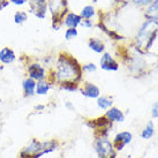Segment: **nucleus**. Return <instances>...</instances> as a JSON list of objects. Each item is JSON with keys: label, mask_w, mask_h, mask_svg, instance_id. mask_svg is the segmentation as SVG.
Masks as SVG:
<instances>
[{"label": "nucleus", "mask_w": 158, "mask_h": 158, "mask_svg": "<svg viewBox=\"0 0 158 158\" xmlns=\"http://www.w3.org/2000/svg\"><path fill=\"white\" fill-rule=\"evenodd\" d=\"M52 84L66 83V82H74L81 84L83 80V70L82 65L79 60L66 51H61L58 53L54 62V67L48 70V79Z\"/></svg>", "instance_id": "1"}, {"label": "nucleus", "mask_w": 158, "mask_h": 158, "mask_svg": "<svg viewBox=\"0 0 158 158\" xmlns=\"http://www.w3.org/2000/svg\"><path fill=\"white\" fill-rule=\"evenodd\" d=\"M158 37V21L145 20L136 31L133 40V48L141 56L149 53Z\"/></svg>", "instance_id": "2"}, {"label": "nucleus", "mask_w": 158, "mask_h": 158, "mask_svg": "<svg viewBox=\"0 0 158 158\" xmlns=\"http://www.w3.org/2000/svg\"><path fill=\"white\" fill-rule=\"evenodd\" d=\"M60 147L61 142L57 139L40 140L35 137L21 148L18 154V158H42L45 155L59 150Z\"/></svg>", "instance_id": "3"}, {"label": "nucleus", "mask_w": 158, "mask_h": 158, "mask_svg": "<svg viewBox=\"0 0 158 158\" xmlns=\"http://www.w3.org/2000/svg\"><path fill=\"white\" fill-rule=\"evenodd\" d=\"M121 59L132 76L142 77V76L147 75L148 69H149V65L145 61L143 56H141L139 53L137 54L127 53V54H121Z\"/></svg>", "instance_id": "4"}, {"label": "nucleus", "mask_w": 158, "mask_h": 158, "mask_svg": "<svg viewBox=\"0 0 158 158\" xmlns=\"http://www.w3.org/2000/svg\"><path fill=\"white\" fill-rule=\"evenodd\" d=\"M48 9L51 14L53 30H59L64 26V19L68 13L67 0H48Z\"/></svg>", "instance_id": "5"}, {"label": "nucleus", "mask_w": 158, "mask_h": 158, "mask_svg": "<svg viewBox=\"0 0 158 158\" xmlns=\"http://www.w3.org/2000/svg\"><path fill=\"white\" fill-rule=\"evenodd\" d=\"M92 147L97 158H117L118 152L107 136H94Z\"/></svg>", "instance_id": "6"}, {"label": "nucleus", "mask_w": 158, "mask_h": 158, "mask_svg": "<svg viewBox=\"0 0 158 158\" xmlns=\"http://www.w3.org/2000/svg\"><path fill=\"white\" fill-rule=\"evenodd\" d=\"M84 123L89 129H91L92 136H107L109 137L110 131L113 127V123L105 115L85 119Z\"/></svg>", "instance_id": "7"}, {"label": "nucleus", "mask_w": 158, "mask_h": 158, "mask_svg": "<svg viewBox=\"0 0 158 158\" xmlns=\"http://www.w3.org/2000/svg\"><path fill=\"white\" fill-rule=\"evenodd\" d=\"M26 70H27V76L32 80H35L36 82L44 81V80L48 79V70L45 68V66L43 64H40L38 61L27 62Z\"/></svg>", "instance_id": "8"}, {"label": "nucleus", "mask_w": 158, "mask_h": 158, "mask_svg": "<svg viewBox=\"0 0 158 158\" xmlns=\"http://www.w3.org/2000/svg\"><path fill=\"white\" fill-rule=\"evenodd\" d=\"M133 141V134L129 131H121L118 132L114 135L112 143H113L114 149L117 150V152L123 151L128 144H131Z\"/></svg>", "instance_id": "9"}, {"label": "nucleus", "mask_w": 158, "mask_h": 158, "mask_svg": "<svg viewBox=\"0 0 158 158\" xmlns=\"http://www.w3.org/2000/svg\"><path fill=\"white\" fill-rule=\"evenodd\" d=\"M29 9L37 19L44 20L48 15V0H30L29 2Z\"/></svg>", "instance_id": "10"}, {"label": "nucleus", "mask_w": 158, "mask_h": 158, "mask_svg": "<svg viewBox=\"0 0 158 158\" xmlns=\"http://www.w3.org/2000/svg\"><path fill=\"white\" fill-rule=\"evenodd\" d=\"M99 67L105 72H117L120 68V64L109 52H104L99 59Z\"/></svg>", "instance_id": "11"}, {"label": "nucleus", "mask_w": 158, "mask_h": 158, "mask_svg": "<svg viewBox=\"0 0 158 158\" xmlns=\"http://www.w3.org/2000/svg\"><path fill=\"white\" fill-rule=\"evenodd\" d=\"M80 92L83 97L90 98V99H97L102 95L99 87L96 85L95 83H92V82H84L83 84H81Z\"/></svg>", "instance_id": "12"}, {"label": "nucleus", "mask_w": 158, "mask_h": 158, "mask_svg": "<svg viewBox=\"0 0 158 158\" xmlns=\"http://www.w3.org/2000/svg\"><path fill=\"white\" fill-rule=\"evenodd\" d=\"M106 118L110 120L112 123H121L125 121L126 115L123 113V111L121 109H119L117 106H112L107 111H105L104 113Z\"/></svg>", "instance_id": "13"}, {"label": "nucleus", "mask_w": 158, "mask_h": 158, "mask_svg": "<svg viewBox=\"0 0 158 158\" xmlns=\"http://www.w3.org/2000/svg\"><path fill=\"white\" fill-rule=\"evenodd\" d=\"M16 60V54L9 46H4L0 50V62L2 65H12Z\"/></svg>", "instance_id": "14"}, {"label": "nucleus", "mask_w": 158, "mask_h": 158, "mask_svg": "<svg viewBox=\"0 0 158 158\" xmlns=\"http://www.w3.org/2000/svg\"><path fill=\"white\" fill-rule=\"evenodd\" d=\"M36 82L35 80L30 79L27 76L26 79H23L22 81V91H23V96L26 98H30V97H34L36 95Z\"/></svg>", "instance_id": "15"}, {"label": "nucleus", "mask_w": 158, "mask_h": 158, "mask_svg": "<svg viewBox=\"0 0 158 158\" xmlns=\"http://www.w3.org/2000/svg\"><path fill=\"white\" fill-rule=\"evenodd\" d=\"M82 22V18L80 16V14H76L74 12H68L67 15L64 19V26H66L67 28H76L81 26Z\"/></svg>", "instance_id": "16"}, {"label": "nucleus", "mask_w": 158, "mask_h": 158, "mask_svg": "<svg viewBox=\"0 0 158 158\" xmlns=\"http://www.w3.org/2000/svg\"><path fill=\"white\" fill-rule=\"evenodd\" d=\"M88 48L95 53H97V54H103V53L105 52V44H104V42L99 40V38H96V37L89 38Z\"/></svg>", "instance_id": "17"}, {"label": "nucleus", "mask_w": 158, "mask_h": 158, "mask_svg": "<svg viewBox=\"0 0 158 158\" xmlns=\"http://www.w3.org/2000/svg\"><path fill=\"white\" fill-rule=\"evenodd\" d=\"M145 20H155L158 21V0H154L150 5H148L144 9Z\"/></svg>", "instance_id": "18"}, {"label": "nucleus", "mask_w": 158, "mask_h": 158, "mask_svg": "<svg viewBox=\"0 0 158 158\" xmlns=\"http://www.w3.org/2000/svg\"><path fill=\"white\" fill-rule=\"evenodd\" d=\"M156 134V128H155V123L152 120H149L148 123H145V126L143 127V129L141 131V139H143V140H150V139H152Z\"/></svg>", "instance_id": "19"}, {"label": "nucleus", "mask_w": 158, "mask_h": 158, "mask_svg": "<svg viewBox=\"0 0 158 158\" xmlns=\"http://www.w3.org/2000/svg\"><path fill=\"white\" fill-rule=\"evenodd\" d=\"M97 107L103 111H107L110 107L113 106V98L111 96H106V95H101L96 99Z\"/></svg>", "instance_id": "20"}, {"label": "nucleus", "mask_w": 158, "mask_h": 158, "mask_svg": "<svg viewBox=\"0 0 158 158\" xmlns=\"http://www.w3.org/2000/svg\"><path fill=\"white\" fill-rule=\"evenodd\" d=\"M52 84L48 82V80H44V81H40L36 84V95L37 96H46L50 90L52 89Z\"/></svg>", "instance_id": "21"}, {"label": "nucleus", "mask_w": 158, "mask_h": 158, "mask_svg": "<svg viewBox=\"0 0 158 158\" xmlns=\"http://www.w3.org/2000/svg\"><path fill=\"white\" fill-rule=\"evenodd\" d=\"M96 15V9L92 5H87L80 12V16L82 18V20H91L94 16Z\"/></svg>", "instance_id": "22"}, {"label": "nucleus", "mask_w": 158, "mask_h": 158, "mask_svg": "<svg viewBox=\"0 0 158 158\" xmlns=\"http://www.w3.org/2000/svg\"><path fill=\"white\" fill-rule=\"evenodd\" d=\"M80 87H81V84L74 83V82H66V83H61L58 85V88L60 90H65V91L68 92L80 91Z\"/></svg>", "instance_id": "23"}, {"label": "nucleus", "mask_w": 158, "mask_h": 158, "mask_svg": "<svg viewBox=\"0 0 158 158\" xmlns=\"http://www.w3.org/2000/svg\"><path fill=\"white\" fill-rule=\"evenodd\" d=\"M28 21V13L26 10H18L14 14V23L15 24H23Z\"/></svg>", "instance_id": "24"}, {"label": "nucleus", "mask_w": 158, "mask_h": 158, "mask_svg": "<svg viewBox=\"0 0 158 158\" xmlns=\"http://www.w3.org/2000/svg\"><path fill=\"white\" fill-rule=\"evenodd\" d=\"M77 36H79V31L76 28H67L65 30V40H75Z\"/></svg>", "instance_id": "25"}, {"label": "nucleus", "mask_w": 158, "mask_h": 158, "mask_svg": "<svg viewBox=\"0 0 158 158\" xmlns=\"http://www.w3.org/2000/svg\"><path fill=\"white\" fill-rule=\"evenodd\" d=\"M82 70H83V74L87 73V74H92L97 70V65L94 64V62H87L82 65Z\"/></svg>", "instance_id": "26"}, {"label": "nucleus", "mask_w": 158, "mask_h": 158, "mask_svg": "<svg viewBox=\"0 0 158 158\" xmlns=\"http://www.w3.org/2000/svg\"><path fill=\"white\" fill-rule=\"evenodd\" d=\"M133 4L135 5L136 7H147L148 5H150L154 0H131Z\"/></svg>", "instance_id": "27"}, {"label": "nucleus", "mask_w": 158, "mask_h": 158, "mask_svg": "<svg viewBox=\"0 0 158 158\" xmlns=\"http://www.w3.org/2000/svg\"><path fill=\"white\" fill-rule=\"evenodd\" d=\"M151 118L158 119V102H155L151 106Z\"/></svg>", "instance_id": "28"}, {"label": "nucleus", "mask_w": 158, "mask_h": 158, "mask_svg": "<svg viewBox=\"0 0 158 158\" xmlns=\"http://www.w3.org/2000/svg\"><path fill=\"white\" fill-rule=\"evenodd\" d=\"M81 27H83L85 29H90L92 27H95V23L92 22V20H82Z\"/></svg>", "instance_id": "29"}, {"label": "nucleus", "mask_w": 158, "mask_h": 158, "mask_svg": "<svg viewBox=\"0 0 158 158\" xmlns=\"http://www.w3.org/2000/svg\"><path fill=\"white\" fill-rule=\"evenodd\" d=\"M27 2H29V0H9V4H13L15 6H23Z\"/></svg>", "instance_id": "30"}, {"label": "nucleus", "mask_w": 158, "mask_h": 158, "mask_svg": "<svg viewBox=\"0 0 158 158\" xmlns=\"http://www.w3.org/2000/svg\"><path fill=\"white\" fill-rule=\"evenodd\" d=\"M65 107H66L68 111H74L75 110V106L73 105V103H72V102H69V101L65 102Z\"/></svg>", "instance_id": "31"}, {"label": "nucleus", "mask_w": 158, "mask_h": 158, "mask_svg": "<svg viewBox=\"0 0 158 158\" xmlns=\"http://www.w3.org/2000/svg\"><path fill=\"white\" fill-rule=\"evenodd\" d=\"M9 5V0H0V12Z\"/></svg>", "instance_id": "32"}, {"label": "nucleus", "mask_w": 158, "mask_h": 158, "mask_svg": "<svg viewBox=\"0 0 158 158\" xmlns=\"http://www.w3.org/2000/svg\"><path fill=\"white\" fill-rule=\"evenodd\" d=\"M44 105H38V106H35V110H37L38 112H42V111L44 110Z\"/></svg>", "instance_id": "33"}, {"label": "nucleus", "mask_w": 158, "mask_h": 158, "mask_svg": "<svg viewBox=\"0 0 158 158\" xmlns=\"http://www.w3.org/2000/svg\"><path fill=\"white\" fill-rule=\"evenodd\" d=\"M157 143H158V134H157Z\"/></svg>", "instance_id": "34"}]
</instances>
